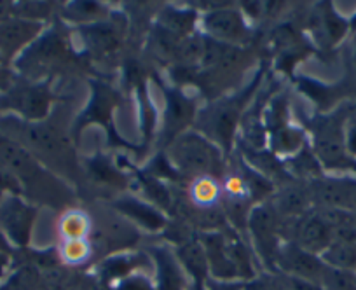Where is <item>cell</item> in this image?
<instances>
[{
  "label": "cell",
  "instance_id": "1",
  "mask_svg": "<svg viewBox=\"0 0 356 290\" xmlns=\"http://www.w3.org/2000/svg\"><path fill=\"white\" fill-rule=\"evenodd\" d=\"M178 165L193 173H207L215 165V152L200 136H186L177 143Z\"/></svg>",
  "mask_w": 356,
  "mask_h": 290
},
{
  "label": "cell",
  "instance_id": "2",
  "mask_svg": "<svg viewBox=\"0 0 356 290\" xmlns=\"http://www.w3.org/2000/svg\"><path fill=\"white\" fill-rule=\"evenodd\" d=\"M282 264L286 271H292L293 275L300 276L302 280H316L321 282L327 273V268L314 257L311 252L304 250L300 247H286L282 254Z\"/></svg>",
  "mask_w": 356,
  "mask_h": 290
},
{
  "label": "cell",
  "instance_id": "3",
  "mask_svg": "<svg viewBox=\"0 0 356 290\" xmlns=\"http://www.w3.org/2000/svg\"><path fill=\"white\" fill-rule=\"evenodd\" d=\"M37 32H39L37 23L25 22V19H4L0 23V53L4 56H11Z\"/></svg>",
  "mask_w": 356,
  "mask_h": 290
},
{
  "label": "cell",
  "instance_id": "4",
  "mask_svg": "<svg viewBox=\"0 0 356 290\" xmlns=\"http://www.w3.org/2000/svg\"><path fill=\"white\" fill-rule=\"evenodd\" d=\"M296 238L300 248L313 254L316 250L328 248L332 231L321 220V217H306V219L299 220V224L296 226Z\"/></svg>",
  "mask_w": 356,
  "mask_h": 290
},
{
  "label": "cell",
  "instance_id": "5",
  "mask_svg": "<svg viewBox=\"0 0 356 290\" xmlns=\"http://www.w3.org/2000/svg\"><path fill=\"white\" fill-rule=\"evenodd\" d=\"M2 223L16 243L23 245L29 236L32 210L18 200H8L2 204Z\"/></svg>",
  "mask_w": 356,
  "mask_h": 290
},
{
  "label": "cell",
  "instance_id": "6",
  "mask_svg": "<svg viewBox=\"0 0 356 290\" xmlns=\"http://www.w3.org/2000/svg\"><path fill=\"white\" fill-rule=\"evenodd\" d=\"M208 32L218 39L236 40L245 35V25L238 13L234 11H217L211 13L204 22Z\"/></svg>",
  "mask_w": 356,
  "mask_h": 290
},
{
  "label": "cell",
  "instance_id": "7",
  "mask_svg": "<svg viewBox=\"0 0 356 290\" xmlns=\"http://www.w3.org/2000/svg\"><path fill=\"white\" fill-rule=\"evenodd\" d=\"M6 104L15 107L26 118H40L47 108V95L40 90H18L6 97Z\"/></svg>",
  "mask_w": 356,
  "mask_h": 290
},
{
  "label": "cell",
  "instance_id": "8",
  "mask_svg": "<svg viewBox=\"0 0 356 290\" xmlns=\"http://www.w3.org/2000/svg\"><path fill=\"white\" fill-rule=\"evenodd\" d=\"M19 138L25 140V143L39 151L53 152L60 147V138L51 128L42 124H19L18 126Z\"/></svg>",
  "mask_w": 356,
  "mask_h": 290
},
{
  "label": "cell",
  "instance_id": "9",
  "mask_svg": "<svg viewBox=\"0 0 356 290\" xmlns=\"http://www.w3.org/2000/svg\"><path fill=\"white\" fill-rule=\"evenodd\" d=\"M314 194H316V200L323 201L327 204H353V201H356L355 189H351L346 184H337V182H320L314 186Z\"/></svg>",
  "mask_w": 356,
  "mask_h": 290
},
{
  "label": "cell",
  "instance_id": "10",
  "mask_svg": "<svg viewBox=\"0 0 356 290\" xmlns=\"http://www.w3.org/2000/svg\"><path fill=\"white\" fill-rule=\"evenodd\" d=\"M323 259L335 269L349 271V269L356 268V245L348 243V241H335V243L328 245Z\"/></svg>",
  "mask_w": 356,
  "mask_h": 290
},
{
  "label": "cell",
  "instance_id": "11",
  "mask_svg": "<svg viewBox=\"0 0 356 290\" xmlns=\"http://www.w3.org/2000/svg\"><path fill=\"white\" fill-rule=\"evenodd\" d=\"M180 257L196 276H203L207 273V254L197 243H187L180 248Z\"/></svg>",
  "mask_w": 356,
  "mask_h": 290
},
{
  "label": "cell",
  "instance_id": "12",
  "mask_svg": "<svg viewBox=\"0 0 356 290\" xmlns=\"http://www.w3.org/2000/svg\"><path fill=\"white\" fill-rule=\"evenodd\" d=\"M325 290H356V278L349 271L341 269H327L323 280Z\"/></svg>",
  "mask_w": 356,
  "mask_h": 290
},
{
  "label": "cell",
  "instance_id": "13",
  "mask_svg": "<svg viewBox=\"0 0 356 290\" xmlns=\"http://www.w3.org/2000/svg\"><path fill=\"white\" fill-rule=\"evenodd\" d=\"M307 196L299 189H289L278 198V208L286 215L299 214L306 208Z\"/></svg>",
  "mask_w": 356,
  "mask_h": 290
},
{
  "label": "cell",
  "instance_id": "14",
  "mask_svg": "<svg viewBox=\"0 0 356 290\" xmlns=\"http://www.w3.org/2000/svg\"><path fill=\"white\" fill-rule=\"evenodd\" d=\"M124 210L128 211V214L135 215L136 219L142 220L145 226H150V227H159L161 224H163V220L159 219V215L154 214L152 210H150L149 207H145V204H140V203H126L124 204Z\"/></svg>",
  "mask_w": 356,
  "mask_h": 290
},
{
  "label": "cell",
  "instance_id": "15",
  "mask_svg": "<svg viewBox=\"0 0 356 290\" xmlns=\"http://www.w3.org/2000/svg\"><path fill=\"white\" fill-rule=\"evenodd\" d=\"M161 285L163 290H180V276L168 257L161 259Z\"/></svg>",
  "mask_w": 356,
  "mask_h": 290
},
{
  "label": "cell",
  "instance_id": "16",
  "mask_svg": "<svg viewBox=\"0 0 356 290\" xmlns=\"http://www.w3.org/2000/svg\"><path fill=\"white\" fill-rule=\"evenodd\" d=\"M318 149H320L321 156L325 159L341 158V140L335 135H332V133H327V135L321 136L320 142H318Z\"/></svg>",
  "mask_w": 356,
  "mask_h": 290
},
{
  "label": "cell",
  "instance_id": "17",
  "mask_svg": "<svg viewBox=\"0 0 356 290\" xmlns=\"http://www.w3.org/2000/svg\"><path fill=\"white\" fill-rule=\"evenodd\" d=\"M215 194H217V189H215V186L210 180H201L196 186V189H194V198H196L197 201H201V203L211 201L215 198Z\"/></svg>",
  "mask_w": 356,
  "mask_h": 290
},
{
  "label": "cell",
  "instance_id": "18",
  "mask_svg": "<svg viewBox=\"0 0 356 290\" xmlns=\"http://www.w3.org/2000/svg\"><path fill=\"white\" fill-rule=\"evenodd\" d=\"M349 147H351V151L356 152V129H353V131H351V138H349Z\"/></svg>",
  "mask_w": 356,
  "mask_h": 290
},
{
  "label": "cell",
  "instance_id": "19",
  "mask_svg": "<svg viewBox=\"0 0 356 290\" xmlns=\"http://www.w3.org/2000/svg\"><path fill=\"white\" fill-rule=\"evenodd\" d=\"M4 259H6V257H2V255H0V271H2V269H4V264H6Z\"/></svg>",
  "mask_w": 356,
  "mask_h": 290
}]
</instances>
